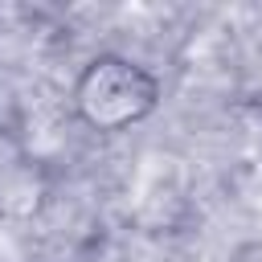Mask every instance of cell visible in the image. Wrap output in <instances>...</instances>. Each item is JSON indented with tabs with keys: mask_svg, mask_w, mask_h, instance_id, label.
Returning a JSON list of instances; mask_svg holds the SVG:
<instances>
[{
	"mask_svg": "<svg viewBox=\"0 0 262 262\" xmlns=\"http://www.w3.org/2000/svg\"><path fill=\"white\" fill-rule=\"evenodd\" d=\"M160 102L164 82L156 78V70L127 53H94L70 86V106L78 123L94 135H123L147 123Z\"/></svg>",
	"mask_w": 262,
	"mask_h": 262,
	"instance_id": "1",
	"label": "cell"
},
{
	"mask_svg": "<svg viewBox=\"0 0 262 262\" xmlns=\"http://www.w3.org/2000/svg\"><path fill=\"white\" fill-rule=\"evenodd\" d=\"M45 205V176L37 160L0 135V217H33Z\"/></svg>",
	"mask_w": 262,
	"mask_h": 262,
	"instance_id": "2",
	"label": "cell"
}]
</instances>
